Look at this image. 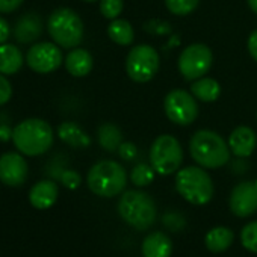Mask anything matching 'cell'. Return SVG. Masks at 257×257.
<instances>
[{"label":"cell","instance_id":"cell-31","mask_svg":"<svg viewBox=\"0 0 257 257\" xmlns=\"http://www.w3.org/2000/svg\"><path fill=\"white\" fill-rule=\"evenodd\" d=\"M118 155L124 159V161H132L137 156V147L132 143H122L118 147Z\"/></svg>","mask_w":257,"mask_h":257},{"label":"cell","instance_id":"cell-2","mask_svg":"<svg viewBox=\"0 0 257 257\" xmlns=\"http://www.w3.org/2000/svg\"><path fill=\"white\" fill-rule=\"evenodd\" d=\"M189 150L192 159L203 168L215 170L224 167L230 161L228 144L216 132L207 131V128L192 135Z\"/></svg>","mask_w":257,"mask_h":257},{"label":"cell","instance_id":"cell-21","mask_svg":"<svg viewBox=\"0 0 257 257\" xmlns=\"http://www.w3.org/2000/svg\"><path fill=\"white\" fill-rule=\"evenodd\" d=\"M233 239H234V234H233V231L230 228H227V227H215L206 234L204 243H206L209 251L222 252V251L228 249V246L233 243Z\"/></svg>","mask_w":257,"mask_h":257},{"label":"cell","instance_id":"cell-29","mask_svg":"<svg viewBox=\"0 0 257 257\" xmlns=\"http://www.w3.org/2000/svg\"><path fill=\"white\" fill-rule=\"evenodd\" d=\"M61 180H62V185L68 189H77L82 183V177L77 171H73V170H68V171H64L62 176H61Z\"/></svg>","mask_w":257,"mask_h":257},{"label":"cell","instance_id":"cell-7","mask_svg":"<svg viewBox=\"0 0 257 257\" xmlns=\"http://www.w3.org/2000/svg\"><path fill=\"white\" fill-rule=\"evenodd\" d=\"M183 162V150L180 143L171 135H161L150 149V165L161 176L176 173Z\"/></svg>","mask_w":257,"mask_h":257},{"label":"cell","instance_id":"cell-10","mask_svg":"<svg viewBox=\"0 0 257 257\" xmlns=\"http://www.w3.org/2000/svg\"><path fill=\"white\" fill-rule=\"evenodd\" d=\"M167 116L179 125H189L198 116V104L188 91L173 89L164 101Z\"/></svg>","mask_w":257,"mask_h":257},{"label":"cell","instance_id":"cell-30","mask_svg":"<svg viewBox=\"0 0 257 257\" xmlns=\"http://www.w3.org/2000/svg\"><path fill=\"white\" fill-rule=\"evenodd\" d=\"M13 97V86L5 74L0 73V106L8 103Z\"/></svg>","mask_w":257,"mask_h":257},{"label":"cell","instance_id":"cell-34","mask_svg":"<svg viewBox=\"0 0 257 257\" xmlns=\"http://www.w3.org/2000/svg\"><path fill=\"white\" fill-rule=\"evenodd\" d=\"M10 25L5 19L0 17V44H5L7 40L10 38Z\"/></svg>","mask_w":257,"mask_h":257},{"label":"cell","instance_id":"cell-14","mask_svg":"<svg viewBox=\"0 0 257 257\" xmlns=\"http://www.w3.org/2000/svg\"><path fill=\"white\" fill-rule=\"evenodd\" d=\"M257 146V137L251 127L239 125L228 137L230 152L237 158H248L252 155Z\"/></svg>","mask_w":257,"mask_h":257},{"label":"cell","instance_id":"cell-33","mask_svg":"<svg viewBox=\"0 0 257 257\" xmlns=\"http://www.w3.org/2000/svg\"><path fill=\"white\" fill-rule=\"evenodd\" d=\"M248 52H249L251 58L257 62V31L251 32V35L248 38Z\"/></svg>","mask_w":257,"mask_h":257},{"label":"cell","instance_id":"cell-8","mask_svg":"<svg viewBox=\"0 0 257 257\" xmlns=\"http://www.w3.org/2000/svg\"><path fill=\"white\" fill-rule=\"evenodd\" d=\"M159 64L161 58L158 50L152 46L140 44L128 52L125 59V71L132 80L146 83L158 74Z\"/></svg>","mask_w":257,"mask_h":257},{"label":"cell","instance_id":"cell-32","mask_svg":"<svg viewBox=\"0 0 257 257\" xmlns=\"http://www.w3.org/2000/svg\"><path fill=\"white\" fill-rule=\"evenodd\" d=\"M25 0H0V14H10L17 11Z\"/></svg>","mask_w":257,"mask_h":257},{"label":"cell","instance_id":"cell-37","mask_svg":"<svg viewBox=\"0 0 257 257\" xmlns=\"http://www.w3.org/2000/svg\"><path fill=\"white\" fill-rule=\"evenodd\" d=\"M83 2H89V4H92V2H97V0H83Z\"/></svg>","mask_w":257,"mask_h":257},{"label":"cell","instance_id":"cell-18","mask_svg":"<svg viewBox=\"0 0 257 257\" xmlns=\"http://www.w3.org/2000/svg\"><path fill=\"white\" fill-rule=\"evenodd\" d=\"M58 137L61 141L68 144L73 149H86L91 144V138L83 128L73 122V121H65L59 124L58 127Z\"/></svg>","mask_w":257,"mask_h":257},{"label":"cell","instance_id":"cell-20","mask_svg":"<svg viewBox=\"0 0 257 257\" xmlns=\"http://www.w3.org/2000/svg\"><path fill=\"white\" fill-rule=\"evenodd\" d=\"M23 67L22 50L14 44H0V73L2 74H16Z\"/></svg>","mask_w":257,"mask_h":257},{"label":"cell","instance_id":"cell-23","mask_svg":"<svg viewBox=\"0 0 257 257\" xmlns=\"http://www.w3.org/2000/svg\"><path fill=\"white\" fill-rule=\"evenodd\" d=\"M107 35L113 43L119 46H128L135 40V31L132 25L122 19H115L110 22L107 26Z\"/></svg>","mask_w":257,"mask_h":257},{"label":"cell","instance_id":"cell-1","mask_svg":"<svg viewBox=\"0 0 257 257\" xmlns=\"http://www.w3.org/2000/svg\"><path fill=\"white\" fill-rule=\"evenodd\" d=\"M53 128L40 118H28L13 128V143L25 156H40L53 146Z\"/></svg>","mask_w":257,"mask_h":257},{"label":"cell","instance_id":"cell-13","mask_svg":"<svg viewBox=\"0 0 257 257\" xmlns=\"http://www.w3.org/2000/svg\"><path fill=\"white\" fill-rule=\"evenodd\" d=\"M230 209L239 218H246L257 210V182H242L230 195Z\"/></svg>","mask_w":257,"mask_h":257},{"label":"cell","instance_id":"cell-27","mask_svg":"<svg viewBox=\"0 0 257 257\" xmlns=\"http://www.w3.org/2000/svg\"><path fill=\"white\" fill-rule=\"evenodd\" d=\"M240 242L245 249L257 254V221H252L242 228Z\"/></svg>","mask_w":257,"mask_h":257},{"label":"cell","instance_id":"cell-19","mask_svg":"<svg viewBox=\"0 0 257 257\" xmlns=\"http://www.w3.org/2000/svg\"><path fill=\"white\" fill-rule=\"evenodd\" d=\"M171 252H173V242L162 231L150 233L143 242L144 257H170Z\"/></svg>","mask_w":257,"mask_h":257},{"label":"cell","instance_id":"cell-24","mask_svg":"<svg viewBox=\"0 0 257 257\" xmlns=\"http://www.w3.org/2000/svg\"><path fill=\"white\" fill-rule=\"evenodd\" d=\"M98 143L106 152H118L122 144V134L115 124L104 122L98 127Z\"/></svg>","mask_w":257,"mask_h":257},{"label":"cell","instance_id":"cell-3","mask_svg":"<svg viewBox=\"0 0 257 257\" xmlns=\"http://www.w3.org/2000/svg\"><path fill=\"white\" fill-rule=\"evenodd\" d=\"M118 213L128 225L140 231L150 228L158 218L153 198L143 191H125L118 201Z\"/></svg>","mask_w":257,"mask_h":257},{"label":"cell","instance_id":"cell-9","mask_svg":"<svg viewBox=\"0 0 257 257\" xmlns=\"http://www.w3.org/2000/svg\"><path fill=\"white\" fill-rule=\"evenodd\" d=\"M213 62L212 50L204 44H191L179 56V71L186 80L204 77Z\"/></svg>","mask_w":257,"mask_h":257},{"label":"cell","instance_id":"cell-36","mask_svg":"<svg viewBox=\"0 0 257 257\" xmlns=\"http://www.w3.org/2000/svg\"><path fill=\"white\" fill-rule=\"evenodd\" d=\"M248 5L254 14H257V0H248Z\"/></svg>","mask_w":257,"mask_h":257},{"label":"cell","instance_id":"cell-15","mask_svg":"<svg viewBox=\"0 0 257 257\" xmlns=\"http://www.w3.org/2000/svg\"><path fill=\"white\" fill-rule=\"evenodd\" d=\"M43 34V22L37 14L28 13L22 16L14 28V37L22 44H29L37 41Z\"/></svg>","mask_w":257,"mask_h":257},{"label":"cell","instance_id":"cell-17","mask_svg":"<svg viewBox=\"0 0 257 257\" xmlns=\"http://www.w3.org/2000/svg\"><path fill=\"white\" fill-rule=\"evenodd\" d=\"M92 56L85 49L74 47L65 58V68L74 77H85L92 70Z\"/></svg>","mask_w":257,"mask_h":257},{"label":"cell","instance_id":"cell-5","mask_svg":"<svg viewBox=\"0 0 257 257\" xmlns=\"http://www.w3.org/2000/svg\"><path fill=\"white\" fill-rule=\"evenodd\" d=\"M47 31L59 47L74 49L82 43L83 22L73 10L58 8L47 20Z\"/></svg>","mask_w":257,"mask_h":257},{"label":"cell","instance_id":"cell-25","mask_svg":"<svg viewBox=\"0 0 257 257\" xmlns=\"http://www.w3.org/2000/svg\"><path fill=\"white\" fill-rule=\"evenodd\" d=\"M155 170L152 165L147 164H138L132 173H131V180L134 185L143 188V186H149L153 180H155Z\"/></svg>","mask_w":257,"mask_h":257},{"label":"cell","instance_id":"cell-16","mask_svg":"<svg viewBox=\"0 0 257 257\" xmlns=\"http://www.w3.org/2000/svg\"><path fill=\"white\" fill-rule=\"evenodd\" d=\"M58 185L52 180H41L29 191V201L35 209L44 210L52 207L58 200Z\"/></svg>","mask_w":257,"mask_h":257},{"label":"cell","instance_id":"cell-6","mask_svg":"<svg viewBox=\"0 0 257 257\" xmlns=\"http://www.w3.org/2000/svg\"><path fill=\"white\" fill-rule=\"evenodd\" d=\"M177 192L191 204H207L213 197V182L200 167H186L176 176Z\"/></svg>","mask_w":257,"mask_h":257},{"label":"cell","instance_id":"cell-28","mask_svg":"<svg viewBox=\"0 0 257 257\" xmlns=\"http://www.w3.org/2000/svg\"><path fill=\"white\" fill-rule=\"evenodd\" d=\"M122 0H100V13L104 19L115 20L122 11Z\"/></svg>","mask_w":257,"mask_h":257},{"label":"cell","instance_id":"cell-22","mask_svg":"<svg viewBox=\"0 0 257 257\" xmlns=\"http://www.w3.org/2000/svg\"><path fill=\"white\" fill-rule=\"evenodd\" d=\"M191 92H192V95L195 98L210 103V101H215L219 97L221 86L212 77H200V79L194 80V83L191 86Z\"/></svg>","mask_w":257,"mask_h":257},{"label":"cell","instance_id":"cell-26","mask_svg":"<svg viewBox=\"0 0 257 257\" xmlns=\"http://www.w3.org/2000/svg\"><path fill=\"white\" fill-rule=\"evenodd\" d=\"M200 0H165L168 11L174 16H188L197 7Z\"/></svg>","mask_w":257,"mask_h":257},{"label":"cell","instance_id":"cell-12","mask_svg":"<svg viewBox=\"0 0 257 257\" xmlns=\"http://www.w3.org/2000/svg\"><path fill=\"white\" fill-rule=\"evenodd\" d=\"M29 176V165L20 153H5L0 156V182L7 186H22Z\"/></svg>","mask_w":257,"mask_h":257},{"label":"cell","instance_id":"cell-35","mask_svg":"<svg viewBox=\"0 0 257 257\" xmlns=\"http://www.w3.org/2000/svg\"><path fill=\"white\" fill-rule=\"evenodd\" d=\"M13 138V131L7 125V124H2L0 125V141L2 143H7Z\"/></svg>","mask_w":257,"mask_h":257},{"label":"cell","instance_id":"cell-11","mask_svg":"<svg viewBox=\"0 0 257 257\" xmlns=\"http://www.w3.org/2000/svg\"><path fill=\"white\" fill-rule=\"evenodd\" d=\"M28 67L40 74H49L62 64V52L56 43H37L26 55Z\"/></svg>","mask_w":257,"mask_h":257},{"label":"cell","instance_id":"cell-4","mask_svg":"<svg viewBox=\"0 0 257 257\" xmlns=\"http://www.w3.org/2000/svg\"><path fill=\"white\" fill-rule=\"evenodd\" d=\"M86 182L95 195L110 198L122 192L127 185V174L118 162L100 161L89 170Z\"/></svg>","mask_w":257,"mask_h":257}]
</instances>
